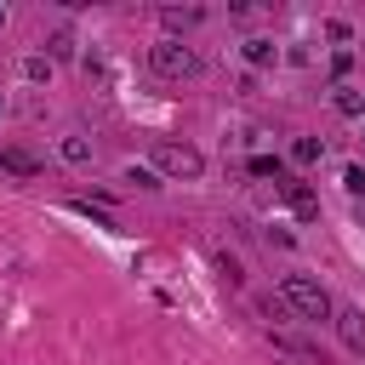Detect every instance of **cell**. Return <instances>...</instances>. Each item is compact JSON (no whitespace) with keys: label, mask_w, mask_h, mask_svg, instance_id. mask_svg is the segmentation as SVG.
<instances>
[{"label":"cell","mask_w":365,"mask_h":365,"mask_svg":"<svg viewBox=\"0 0 365 365\" xmlns=\"http://www.w3.org/2000/svg\"><path fill=\"white\" fill-rule=\"evenodd\" d=\"M148 68H154L160 80H194V74L205 68V57H200L188 40H154V46H148Z\"/></svg>","instance_id":"3"},{"label":"cell","mask_w":365,"mask_h":365,"mask_svg":"<svg viewBox=\"0 0 365 365\" xmlns=\"http://www.w3.org/2000/svg\"><path fill=\"white\" fill-rule=\"evenodd\" d=\"M359 143H365V137H359Z\"/></svg>","instance_id":"21"},{"label":"cell","mask_w":365,"mask_h":365,"mask_svg":"<svg viewBox=\"0 0 365 365\" xmlns=\"http://www.w3.org/2000/svg\"><path fill=\"white\" fill-rule=\"evenodd\" d=\"M148 160H154V177H171V182H194V177H205V154H200L194 143H177V137H154Z\"/></svg>","instance_id":"1"},{"label":"cell","mask_w":365,"mask_h":365,"mask_svg":"<svg viewBox=\"0 0 365 365\" xmlns=\"http://www.w3.org/2000/svg\"><path fill=\"white\" fill-rule=\"evenodd\" d=\"M23 80H51V63L46 57H23Z\"/></svg>","instance_id":"15"},{"label":"cell","mask_w":365,"mask_h":365,"mask_svg":"<svg viewBox=\"0 0 365 365\" xmlns=\"http://www.w3.org/2000/svg\"><path fill=\"white\" fill-rule=\"evenodd\" d=\"M57 154H63V160H68V165H91V143H86V137H80V131H68V137H63V143H57Z\"/></svg>","instance_id":"10"},{"label":"cell","mask_w":365,"mask_h":365,"mask_svg":"<svg viewBox=\"0 0 365 365\" xmlns=\"http://www.w3.org/2000/svg\"><path fill=\"white\" fill-rule=\"evenodd\" d=\"M245 171H251V177H274V182H279V177H285V160H279V154H251V160H245Z\"/></svg>","instance_id":"13"},{"label":"cell","mask_w":365,"mask_h":365,"mask_svg":"<svg viewBox=\"0 0 365 365\" xmlns=\"http://www.w3.org/2000/svg\"><path fill=\"white\" fill-rule=\"evenodd\" d=\"M0 29H6V6H0Z\"/></svg>","instance_id":"19"},{"label":"cell","mask_w":365,"mask_h":365,"mask_svg":"<svg viewBox=\"0 0 365 365\" xmlns=\"http://www.w3.org/2000/svg\"><path fill=\"white\" fill-rule=\"evenodd\" d=\"M0 114H6V103H0Z\"/></svg>","instance_id":"20"},{"label":"cell","mask_w":365,"mask_h":365,"mask_svg":"<svg viewBox=\"0 0 365 365\" xmlns=\"http://www.w3.org/2000/svg\"><path fill=\"white\" fill-rule=\"evenodd\" d=\"M0 171H17V177H40V160L23 154V148H0Z\"/></svg>","instance_id":"9"},{"label":"cell","mask_w":365,"mask_h":365,"mask_svg":"<svg viewBox=\"0 0 365 365\" xmlns=\"http://www.w3.org/2000/svg\"><path fill=\"white\" fill-rule=\"evenodd\" d=\"M125 182H137V188H160V177H154V165H131V171H125Z\"/></svg>","instance_id":"16"},{"label":"cell","mask_w":365,"mask_h":365,"mask_svg":"<svg viewBox=\"0 0 365 365\" xmlns=\"http://www.w3.org/2000/svg\"><path fill=\"white\" fill-rule=\"evenodd\" d=\"M325 34H331V40H336V46H348V40H354V29H348V23H342V17H331V23H325Z\"/></svg>","instance_id":"18"},{"label":"cell","mask_w":365,"mask_h":365,"mask_svg":"<svg viewBox=\"0 0 365 365\" xmlns=\"http://www.w3.org/2000/svg\"><path fill=\"white\" fill-rule=\"evenodd\" d=\"M240 51H245V63H251V68H274V63H279V46H274L268 34H251Z\"/></svg>","instance_id":"7"},{"label":"cell","mask_w":365,"mask_h":365,"mask_svg":"<svg viewBox=\"0 0 365 365\" xmlns=\"http://www.w3.org/2000/svg\"><path fill=\"white\" fill-rule=\"evenodd\" d=\"M279 302H285L297 319H331V314H336L331 291H325L319 279H308V274H285V279H279Z\"/></svg>","instance_id":"2"},{"label":"cell","mask_w":365,"mask_h":365,"mask_svg":"<svg viewBox=\"0 0 365 365\" xmlns=\"http://www.w3.org/2000/svg\"><path fill=\"white\" fill-rule=\"evenodd\" d=\"M160 23H165V40H182L188 29H200V23H205V11H200V6H165V11H160Z\"/></svg>","instance_id":"6"},{"label":"cell","mask_w":365,"mask_h":365,"mask_svg":"<svg viewBox=\"0 0 365 365\" xmlns=\"http://www.w3.org/2000/svg\"><path fill=\"white\" fill-rule=\"evenodd\" d=\"M274 188H279V200H285V211H291V217H302V222H314V217H319V194H314L302 177H291V171H285Z\"/></svg>","instance_id":"4"},{"label":"cell","mask_w":365,"mask_h":365,"mask_svg":"<svg viewBox=\"0 0 365 365\" xmlns=\"http://www.w3.org/2000/svg\"><path fill=\"white\" fill-rule=\"evenodd\" d=\"M348 68H354V51H336V57H331V80L348 86Z\"/></svg>","instance_id":"14"},{"label":"cell","mask_w":365,"mask_h":365,"mask_svg":"<svg viewBox=\"0 0 365 365\" xmlns=\"http://www.w3.org/2000/svg\"><path fill=\"white\" fill-rule=\"evenodd\" d=\"M331 103H336V114H348V120H359V114H365V91H354V86H336V97H331Z\"/></svg>","instance_id":"12"},{"label":"cell","mask_w":365,"mask_h":365,"mask_svg":"<svg viewBox=\"0 0 365 365\" xmlns=\"http://www.w3.org/2000/svg\"><path fill=\"white\" fill-rule=\"evenodd\" d=\"M74 46H80V40H74L68 29H51V34H46V63H68Z\"/></svg>","instance_id":"8"},{"label":"cell","mask_w":365,"mask_h":365,"mask_svg":"<svg viewBox=\"0 0 365 365\" xmlns=\"http://www.w3.org/2000/svg\"><path fill=\"white\" fill-rule=\"evenodd\" d=\"M331 325H336V336H342L348 354H365V314H359V308H336Z\"/></svg>","instance_id":"5"},{"label":"cell","mask_w":365,"mask_h":365,"mask_svg":"<svg viewBox=\"0 0 365 365\" xmlns=\"http://www.w3.org/2000/svg\"><path fill=\"white\" fill-rule=\"evenodd\" d=\"M291 160H297V165H319V160H325V137H297V143H291Z\"/></svg>","instance_id":"11"},{"label":"cell","mask_w":365,"mask_h":365,"mask_svg":"<svg viewBox=\"0 0 365 365\" xmlns=\"http://www.w3.org/2000/svg\"><path fill=\"white\" fill-rule=\"evenodd\" d=\"M342 188H348V194H365V165H348V171H342Z\"/></svg>","instance_id":"17"}]
</instances>
